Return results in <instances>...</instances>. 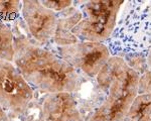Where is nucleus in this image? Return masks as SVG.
Wrapping results in <instances>:
<instances>
[{
  "label": "nucleus",
  "instance_id": "9",
  "mask_svg": "<svg viewBox=\"0 0 151 121\" xmlns=\"http://www.w3.org/2000/svg\"><path fill=\"white\" fill-rule=\"evenodd\" d=\"M81 12L77 7L70 6L58 16V24L53 40L60 48L68 47L78 42V38L73 33L75 26L81 20Z\"/></svg>",
  "mask_w": 151,
  "mask_h": 121
},
{
  "label": "nucleus",
  "instance_id": "15",
  "mask_svg": "<svg viewBox=\"0 0 151 121\" xmlns=\"http://www.w3.org/2000/svg\"><path fill=\"white\" fill-rule=\"evenodd\" d=\"M0 121H11L10 118H9V115L3 110L1 106H0Z\"/></svg>",
  "mask_w": 151,
  "mask_h": 121
},
{
  "label": "nucleus",
  "instance_id": "2",
  "mask_svg": "<svg viewBox=\"0 0 151 121\" xmlns=\"http://www.w3.org/2000/svg\"><path fill=\"white\" fill-rule=\"evenodd\" d=\"M139 77L123 58L112 55L96 77L107 95L88 121H122L138 96Z\"/></svg>",
  "mask_w": 151,
  "mask_h": 121
},
{
  "label": "nucleus",
  "instance_id": "1",
  "mask_svg": "<svg viewBox=\"0 0 151 121\" xmlns=\"http://www.w3.org/2000/svg\"><path fill=\"white\" fill-rule=\"evenodd\" d=\"M13 64L31 87L45 93L73 94L79 85V73L70 64L24 37L15 38Z\"/></svg>",
  "mask_w": 151,
  "mask_h": 121
},
{
  "label": "nucleus",
  "instance_id": "8",
  "mask_svg": "<svg viewBox=\"0 0 151 121\" xmlns=\"http://www.w3.org/2000/svg\"><path fill=\"white\" fill-rule=\"evenodd\" d=\"M42 121H84L74 95L68 92L47 94L41 105Z\"/></svg>",
  "mask_w": 151,
  "mask_h": 121
},
{
  "label": "nucleus",
  "instance_id": "11",
  "mask_svg": "<svg viewBox=\"0 0 151 121\" xmlns=\"http://www.w3.org/2000/svg\"><path fill=\"white\" fill-rule=\"evenodd\" d=\"M15 54V37L6 23L0 22V60L13 63Z\"/></svg>",
  "mask_w": 151,
  "mask_h": 121
},
{
  "label": "nucleus",
  "instance_id": "7",
  "mask_svg": "<svg viewBox=\"0 0 151 121\" xmlns=\"http://www.w3.org/2000/svg\"><path fill=\"white\" fill-rule=\"evenodd\" d=\"M21 16L32 38L40 45L53 40L58 24V14L47 9L38 0H23Z\"/></svg>",
  "mask_w": 151,
  "mask_h": 121
},
{
  "label": "nucleus",
  "instance_id": "16",
  "mask_svg": "<svg viewBox=\"0 0 151 121\" xmlns=\"http://www.w3.org/2000/svg\"><path fill=\"white\" fill-rule=\"evenodd\" d=\"M36 121H42V119H41V118H40V119H38V120H36Z\"/></svg>",
  "mask_w": 151,
  "mask_h": 121
},
{
  "label": "nucleus",
  "instance_id": "3",
  "mask_svg": "<svg viewBox=\"0 0 151 121\" xmlns=\"http://www.w3.org/2000/svg\"><path fill=\"white\" fill-rule=\"evenodd\" d=\"M105 43L113 57L124 60L151 52V0L125 1Z\"/></svg>",
  "mask_w": 151,
  "mask_h": 121
},
{
  "label": "nucleus",
  "instance_id": "13",
  "mask_svg": "<svg viewBox=\"0 0 151 121\" xmlns=\"http://www.w3.org/2000/svg\"><path fill=\"white\" fill-rule=\"evenodd\" d=\"M41 4L45 7H47V9L53 11L55 13H58V12H63L65 9L70 8V6H73L74 1L70 0H63V1H53V0H41Z\"/></svg>",
  "mask_w": 151,
  "mask_h": 121
},
{
  "label": "nucleus",
  "instance_id": "12",
  "mask_svg": "<svg viewBox=\"0 0 151 121\" xmlns=\"http://www.w3.org/2000/svg\"><path fill=\"white\" fill-rule=\"evenodd\" d=\"M22 1L20 0H0V22L14 21L21 14Z\"/></svg>",
  "mask_w": 151,
  "mask_h": 121
},
{
  "label": "nucleus",
  "instance_id": "6",
  "mask_svg": "<svg viewBox=\"0 0 151 121\" xmlns=\"http://www.w3.org/2000/svg\"><path fill=\"white\" fill-rule=\"evenodd\" d=\"M58 55L89 78H96L112 57L106 43L93 42H78L58 48Z\"/></svg>",
  "mask_w": 151,
  "mask_h": 121
},
{
  "label": "nucleus",
  "instance_id": "5",
  "mask_svg": "<svg viewBox=\"0 0 151 121\" xmlns=\"http://www.w3.org/2000/svg\"><path fill=\"white\" fill-rule=\"evenodd\" d=\"M33 96V88L13 63L0 60V106L7 114H23Z\"/></svg>",
  "mask_w": 151,
  "mask_h": 121
},
{
  "label": "nucleus",
  "instance_id": "14",
  "mask_svg": "<svg viewBox=\"0 0 151 121\" xmlns=\"http://www.w3.org/2000/svg\"><path fill=\"white\" fill-rule=\"evenodd\" d=\"M138 94H151V69L140 75Z\"/></svg>",
  "mask_w": 151,
  "mask_h": 121
},
{
  "label": "nucleus",
  "instance_id": "10",
  "mask_svg": "<svg viewBox=\"0 0 151 121\" xmlns=\"http://www.w3.org/2000/svg\"><path fill=\"white\" fill-rule=\"evenodd\" d=\"M122 121H151V94H138Z\"/></svg>",
  "mask_w": 151,
  "mask_h": 121
},
{
  "label": "nucleus",
  "instance_id": "4",
  "mask_svg": "<svg viewBox=\"0 0 151 121\" xmlns=\"http://www.w3.org/2000/svg\"><path fill=\"white\" fill-rule=\"evenodd\" d=\"M81 20L73 30L79 42H106L116 26L124 0L79 1Z\"/></svg>",
  "mask_w": 151,
  "mask_h": 121
}]
</instances>
